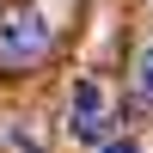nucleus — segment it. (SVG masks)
Wrapping results in <instances>:
<instances>
[{"instance_id": "2", "label": "nucleus", "mask_w": 153, "mask_h": 153, "mask_svg": "<svg viewBox=\"0 0 153 153\" xmlns=\"http://www.w3.org/2000/svg\"><path fill=\"white\" fill-rule=\"evenodd\" d=\"M98 129H104V92L92 80H80L74 86V135L80 141H98Z\"/></svg>"}, {"instance_id": "4", "label": "nucleus", "mask_w": 153, "mask_h": 153, "mask_svg": "<svg viewBox=\"0 0 153 153\" xmlns=\"http://www.w3.org/2000/svg\"><path fill=\"white\" fill-rule=\"evenodd\" d=\"M104 153H141V147H135V141H110Z\"/></svg>"}, {"instance_id": "3", "label": "nucleus", "mask_w": 153, "mask_h": 153, "mask_svg": "<svg viewBox=\"0 0 153 153\" xmlns=\"http://www.w3.org/2000/svg\"><path fill=\"white\" fill-rule=\"evenodd\" d=\"M141 86L153 92V49H147V61H141Z\"/></svg>"}, {"instance_id": "1", "label": "nucleus", "mask_w": 153, "mask_h": 153, "mask_svg": "<svg viewBox=\"0 0 153 153\" xmlns=\"http://www.w3.org/2000/svg\"><path fill=\"white\" fill-rule=\"evenodd\" d=\"M43 55H49V25L31 6H12L0 25V68H37Z\"/></svg>"}]
</instances>
